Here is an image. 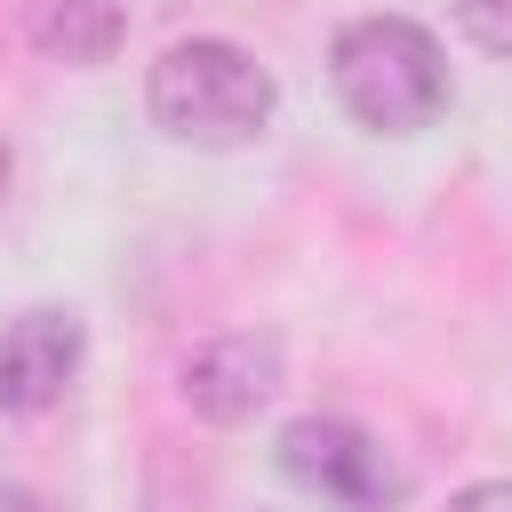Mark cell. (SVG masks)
<instances>
[{"label":"cell","instance_id":"obj_7","mask_svg":"<svg viewBox=\"0 0 512 512\" xmlns=\"http://www.w3.org/2000/svg\"><path fill=\"white\" fill-rule=\"evenodd\" d=\"M448 16L480 56H512V0H448Z\"/></svg>","mask_w":512,"mask_h":512},{"label":"cell","instance_id":"obj_3","mask_svg":"<svg viewBox=\"0 0 512 512\" xmlns=\"http://www.w3.org/2000/svg\"><path fill=\"white\" fill-rule=\"evenodd\" d=\"M280 480L304 488L328 512H400L408 504V464L352 416H288L280 424Z\"/></svg>","mask_w":512,"mask_h":512},{"label":"cell","instance_id":"obj_2","mask_svg":"<svg viewBox=\"0 0 512 512\" xmlns=\"http://www.w3.org/2000/svg\"><path fill=\"white\" fill-rule=\"evenodd\" d=\"M336 104L376 136H416L448 112V56L416 16H352L328 48Z\"/></svg>","mask_w":512,"mask_h":512},{"label":"cell","instance_id":"obj_5","mask_svg":"<svg viewBox=\"0 0 512 512\" xmlns=\"http://www.w3.org/2000/svg\"><path fill=\"white\" fill-rule=\"evenodd\" d=\"M80 352H88L80 312H64V304L16 312V320L0 328V408H16V416L56 408V400L72 392V376H80Z\"/></svg>","mask_w":512,"mask_h":512},{"label":"cell","instance_id":"obj_4","mask_svg":"<svg viewBox=\"0 0 512 512\" xmlns=\"http://www.w3.org/2000/svg\"><path fill=\"white\" fill-rule=\"evenodd\" d=\"M176 392L192 416L208 424H256L280 392V336H256V328H224L208 344L184 352L176 368Z\"/></svg>","mask_w":512,"mask_h":512},{"label":"cell","instance_id":"obj_8","mask_svg":"<svg viewBox=\"0 0 512 512\" xmlns=\"http://www.w3.org/2000/svg\"><path fill=\"white\" fill-rule=\"evenodd\" d=\"M448 512H512V480H472L448 496Z\"/></svg>","mask_w":512,"mask_h":512},{"label":"cell","instance_id":"obj_6","mask_svg":"<svg viewBox=\"0 0 512 512\" xmlns=\"http://www.w3.org/2000/svg\"><path fill=\"white\" fill-rule=\"evenodd\" d=\"M24 40L56 64H112L120 40H128V16L120 0H24Z\"/></svg>","mask_w":512,"mask_h":512},{"label":"cell","instance_id":"obj_1","mask_svg":"<svg viewBox=\"0 0 512 512\" xmlns=\"http://www.w3.org/2000/svg\"><path fill=\"white\" fill-rule=\"evenodd\" d=\"M144 104L160 120V136L192 144V152H240L272 128L280 112V80L240 48V40H216V32H192V40H168L144 72Z\"/></svg>","mask_w":512,"mask_h":512},{"label":"cell","instance_id":"obj_9","mask_svg":"<svg viewBox=\"0 0 512 512\" xmlns=\"http://www.w3.org/2000/svg\"><path fill=\"white\" fill-rule=\"evenodd\" d=\"M8 168H16V160H8V136H0V200H8Z\"/></svg>","mask_w":512,"mask_h":512}]
</instances>
